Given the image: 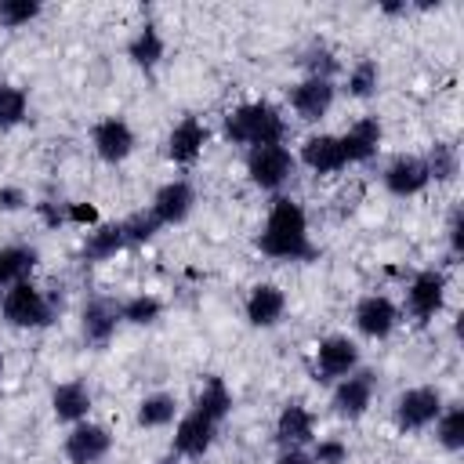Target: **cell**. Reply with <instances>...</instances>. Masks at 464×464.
<instances>
[{
	"mask_svg": "<svg viewBox=\"0 0 464 464\" xmlns=\"http://www.w3.org/2000/svg\"><path fill=\"white\" fill-rule=\"evenodd\" d=\"M257 246H261V254H268L276 261H308L315 254L308 243V218L297 199L279 196L272 203L268 221L257 236Z\"/></svg>",
	"mask_w": 464,
	"mask_h": 464,
	"instance_id": "cell-1",
	"label": "cell"
},
{
	"mask_svg": "<svg viewBox=\"0 0 464 464\" xmlns=\"http://www.w3.org/2000/svg\"><path fill=\"white\" fill-rule=\"evenodd\" d=\"M225 138L236 145H283L286 138V120L279 116L276 105L268 102H243L225 116Z\"/></svg>",
	"mask_w": 464,
	"mask_h": 464,
	"instance_id": "cell-2",
	"label": "cell"
},
{
	"mask_svg": "<svg viewBox=\"0 0 464 464\" xmlns=\"http://www.w3.org/2000/svg\"><path fill=\"white\" fill-rule=\"evenodd\" d=\"M58 297H47L40 286H33L29 279L22 283H11L0 297V315L18 326V330H40V326H51L54 315H58Z\"/></svg>",
	"mask_w": 464,
	"mask_h": 464,
	"instance_id": "cell-3",
	"label": "cell"
},
{
	"mask_svg": "<svg viewBox=\"0 0 464 464\" xmlns=\"http://www.w3.org/2000/svg\"><path fill=\"white\" fill-rule=\"evenodd\" d=\"M294 163H297V160L290 156L286 145H257V149L246 152V174H250V181H254L257 188H265V192L283 188V185L290 181V174H294Z\"/></svg>",
	"mask_w": 464,
	"mask_h": 464,
	"instance_id": "cell-4",
	"label": "cell"
},
{
	"mask_svg": "<svg viewBox=\"0 0 464 464\" xmlns=\"http://www.w3.org/2000/svg\"><path fill=\"white\" fill-rule=\"evenodd\" d=\"M442 413V395L435 388H406L395 399V428L399 431H420L428 424H435V417Z\"/></svg>",
	"mask_w": 464,
	"mask_h": 464,
	"instance_id": "cell-5",
	"label": "cell"
},
{
	"mask_svg": "<svg viewBox=\"0 0 464 464\" xmlns=\"http://www.w3.org/2000/svg\"><path fill=\"white\" fill-rule=\"evenodd\" d=\"M373 392H377V373H373V370H352V373L341 377L337 388H334V410H337L341 417L355 420V417H362V413L370 410Z\"/></svg>",
	"mask_w": 464,
	"mask_h": 464,
	"instance_id": "cell-6",
	"label": "cell"
},
{
	"mask_svg": "<svg viewBox=\"0 0 464 464\" xmlns=\"http://www.w3.org/2000/svg\"><path fill=\"white\" fill-rule=\"evenodd\" d=\"M65 460L69 464H98L109 450H112V435L109 428L102 424H91V420H80L72 424V431L65 435Z\"/></svg>",
	"mask_w": 464,
	"mask_h": 464,
	"instance_id": "cell-7",
	"label": "cell"
},
{
	"mask_svg": "<svg viewBox=\"0 0 464 464\" xmlns=\"http://www.w3.org/2000/svg\"><path fill=\"white\" fill-rule=\"evenodd\" d=\"M442 301H446V276L435 272V268L417 272L413 283H410V290H406V308H410V315H413L417 323H428L431 315H439Z\"/></svg>",
	"mask_w": 464,
	"mask_h": 464,
	"instance_id": "cell-8",
	"label": "cell"
},
{
	"mask_svg": "<svg viewBox=\"0 0 464 464\" xmlns=\"http://www.w3.org/2000/svg\"><path fill=\"white\" fill-rule=\"evenodd\" d=\"M91 145L105 163H123L134 152V130L120 116H105L91 127Z\"/></svg>",
	"mask_w": 464,
	"mask_h": 464,
	"instance_id": "cell-9",
	"label": "cell"
},
{
	"mask_svg": "<svg viewBox=\"0 0 464 464\" xmlns=\"http://www.w3.org/2000/svg\"><path fill=\"white\" fill-rule=\"evenodd\" d=\"M116 323H120V304L112 297H87L80 312V334L91 348H105L116 334Z\"/></svg>",
	"mask_w": 464,
	"mask_h": 464,
	"instance_id": "cell-10",
	"label": "cell"
},
{
	"mask_svg": "<svg viewBox=\"0 0 464 464\" xmlns=\"http://www.w3.org/2000/svg\"><path fill=\"white\" fill-rule=\"evenodd\" d=\"M355 366H359V348H355V341H348V337H341V334L319 341V348H315V373H319V381H341V377H348Z\"/></svg>",
	"mask_w": 464,
	"mask_h": 464,
	"instance_id": "cell-11",
	"label": "cell"
},
{
	"mask_svg": "<svg viewBox=\"0 0 464 464\" xmlns=\"http://www.w3.org/2000/svg\"><path fill=\"white\" fill-rule=\"evenodd\" d=\"M355 326H359V334H366V337H373V341L388 337V334L399 326V308H395V301L384 297V294H366V297H359V304H355Z\"/></svg>",
	"mask_w": 464,
	"mask_h": 464,
	"instance_id": "cell-12",
	"label": "cell"
},
{
	"mask_svg": "<svg viewBox=\"0 0 464 464\" xmlns=\"http://www.w3.org/2000/svg\"><path fill=\"white\" fill-rule=\"evenodd\" d=\"M214 435H218V424H214L210 417H203L199 410H192V413H185V417L178 420L170 453H178V457H192V460H196V457H203V453L210 450Z\"/></svg>",
	"mask_w": 464,
	"mask_h": 464,
	"instance_id": "cell-13",
	"label": "cell"
},
{
	"mask_svg": "<svg viewBox=\"0 0 464 464\" xmlns=\"http://www.w3.org/2000/svg\"><path fill=\"white\" fill-rule=\"evenodd\" d=\"M192 203H196L192 185H188L185 178H174V181H167V185L156 188L149 210L156 214L160 225H178V221H185V218L192 214Z\"/></svg>",
	"mask_w": 464,
	"mask_h": 464,
	"instance_id": "cell-14",
	"label": "cell"
},
{
	"mask_svg": "<svg viewBox=\"0 0 464 464\" xmlns=\"http://www.w3.org/2000/svg\"><path fill=\"white\" fill-rule=\"evenodd\" d=\"M334 98H337L334 80H308V76H304V80L290 91V105H294V112H297L304 123L323 120V116L330 112Z\"/></svg>",
	"mask_w": 464,
	"mask_h": 464,
	"instance_id": "cell-15",
	"label": "cell"
},
{
	"mask_svg": "<svg viewBox=\"0 0 464 464\" xmlns=\"http://www.w3.org/2000/svg\"><path fill=\"white\" fill-rule=\"evenodd\" d=\"M428 167H424V156H395L388 167H384V188L399 199L406 196H417L424 185H428Z\"/></svg>",
	"mask_w": 464,
	"mask_h": 464,
	"instance_id": "cell-16",
	"label": "cell"
},
{
	"mask_svg": "<svg viewBox=\"0 0 464 464\" xmlns=\"http://www.w3.org/2000/svg\"><path fill=\"white\" fill-rule=\"evenodd\" d=\"M377 145H381V123H377V116H362V120H355L341 134L344 163H366L370 156H377Z\"/></svg>",
	"mask_w": 464,
	"mask_h": 464,
	"instance_id": "cell-17",
	"label": "cell"
},
{
	"mask_svg": "<svg viewBox=\"0 0 464 464\" xmlns=\"http://www.w3.org/2000/svg\"><path fill=\"white\" fill-rule=\"evenodd\" d=\"M207 145V123L196 116H185L181 123H174V130L167 134V156L174 163H192Z\"/></svg>",
	"mask_w": 464,
	"mask_h": 464,
	"instance_id": "cell-18",
	"label": "cell"
},
{
	"mask_svg": "<svg viewBox=\"0 0 464 464\" xmlns=\"http://www.w3.org/2000/svg\"><path fill=\"white\" fill-rule=\"evenodd\" d=\"M246 319L254 326H276L286 312V294L276 286V283H257L250 294H246Z\"/></svg>",
	"mask_w": 464,
	"mask_h": 464,
	"instance_id": "cell-19",
	"label": "cell"
},
{
	"mask_svg": "<svg viewBox=\"0 0 464 464\" xmlns=\"http://www.w3.org/2000/svg\"><path fill=\"white\" fill-rule=\"evenodd\" d=\"M276 442L279 450H301L312 442V413L301 402H290L276 417Z\"/></svg>",
	"mask_w": 464,
	"mask_h": 464,
	"instance_id": "cell-20",
	"label": "cell"
},
{
	"mask_svg": "<svg viewBox=\"0 0 464 464\" xmlns=\"http://www.w3.org/2000/svg\"><path fill=\"white\" fill-rule=\"evenodd\" d=\"M51 410L65 424H80L91 413V388L83 381H65L51 392Z\"/></svg>",
	"mask_w": 464,
	"mask_h": 464,
	"instance_id": "cell-21",
	"label": "cell"
},
{
	"mask_svg": "<svg viewBox=\"0 0 464 464\" xmlns=\"http://www.w3.org/2000/svg\"><path fill=\"white\" fill-rule=\"evenodd\" d=\"M301 160H304V167L315 170V174H334V170H341V167H344L341 138H334V134H312V138H304Z\"/></svg>",
	"mask_w": 464,
	"mask_h": 464,
	"instance_id": "cell-22",
	"label": "cell"
},
{
	"mask_svg": "<svg viewBox=\"0 0 464 464\" xmlns=\"http://www.w3.org/2000/svg\"><path fill=\"white\" fill-rule=\"evenodd\" d=\"M163 51H167V44H163V36H160V29H156L152 22H145V25L130 36V44H127L130 62L141 65V69H156L160 58H163Z\"/></svg>",
	"mask_w": 464,
	"mask_h": 464,
	"instance_id": "cell-23",
	"label": "cell"
},
{
	"mask_svg": "<svg viewBox=\"0 0 464 464\" xmlns=\"http://www.w3.org/2000/svg\"><path fill=\"white\" fill-rule=\"evenodd\" d=\"M123 246H127V239H123L120 221H116V225H98V228L83 239L80 257H83V261H109V257H112V254H120Z\"/></svg>",
	"mask_w": 464,
	"mask_h": 464,
	"instance_id": "cell-24",
	"label": "cell"
},
{
	"mask_svg": "<svg viewBox=\"0 0 464 464\" xmlns=\"http://www.w3.org/2000/svg\"><path fill=\"white\" fill-rule=\"evenodd\" d=\"M196 410H199L203 417H210L214 424H221V420L228 417V410H232V392L225 388L221 377H207V381H203V388H199V395H196Z\"/></svg>",
	"mask_w": 464,
	"mask_h": 464,
	"instance_id": "cell-25",
	"label": "cell"
},
{
	"mask_svg": "<svg viewBox=\"0 0 464 464\" xmlns=\"http://www.w3.org/2000/svg\"><path fill=\"white\" fill-rule=\"evenodd\" d=\"M33 265H36V250L33 246H4L0 250V286L29 279Z\"/></svg>",
	"mask_w": 464,
	"mask_h": 464,
	"instance_id": "cell-26",
	"label": "cell"
},
{
	"mask_svg": "<svg viewBox=\"0 0 464 464\" xmlns=\"http://www.w3.org/2000/svg\"><path fill=\"white\" fill-rule=\"evenodd\" d=\"M178 417V399L167 395V392H156V395H145L138 402V424L141 428H163Z\"/></svg>",
	"mask_w": 464,
	"mask_h": 464,
	"instance_id": "cell-27",
	"label": "cell"
},
{
	"mask_svg": "<svg viewBox=\"0 0 464 464\" xmlns=\"http://www.w3.org/2000/svg\"><path fill=\"white\" fill-rule=\"evenodd\" d=\"M435 439L450 453L464 450V406H442V413L435 417Z\"/></svg>",
	"mask_w": 464,
	"mask_h": 464,
	"instance_id": "cell-28",
	"label": "cell"
},
{
	"mask_svg": "<svg viewBox=\"0 0 464 464\" xmlns=\"http://www.w3.org/2000/svg\"><path fill=\"white\" fill-rule=\"evenodd\" d=\"M424 167H428V178L435 181H450L457 170H460V156H457V145L450 141H435L424 156Z\"/></svg>",
	"mask_w": 464,
	"mask_h": 464,
	"instance_id": "cell-29",
	"label": "cell"
},
{
	"mask_svg": "<svg viewBox=\"0 0 464 464\" xmlns=\"http://www.w3.org/2000/svg\"><path fill=\"white\" fill-rule=\"evenodd\" d=\"M377 83H381V65L373 58H359L352 69H348V94L352 98H370L377 94Z\"/></svg>",
	"mask_w": 464,
	"mask_h": 464,
	"instance_id": "cell-30",
	"label": "cell"
},
{
	"mask_svg": "<svg viewBox=\"0 0 464 464\" xmlns=\"http://www.w3.org/2000/svg\"><path fill=\"white\" fill-rule=\"evenodd\" d=\"M25 112H29V98H25V91L14 87V83H0V130L18 127V123L25 120Z\"/></svg>",
	"mask_w": 464,
	"mask_h": 464,
	"instance_id": "cell-31",
	"label": "cell"
},
{
	"mask_svg": "<svg viewBox=\"0 0 464 464\" xmlns=\"http://www.w3.org/2000/svg\"><path fill=\"white\" fill-rule=\"evenodd\" d=\"M301 65H304L308 80H334V72H337V58L326 44H308L301 54Z\"/></svg>",
	"mask_w": 464,
	"mask_h": 464,
	"instance_id": "cell-32",
	"label": "cell"
},
{
	"mask_svg": "<svg viewBox=\"0 0 464 464\" xmlns=\"http://www.w3.org/2000/svg\"><path fill=\"white\" fill-rule=\"evenodd\" d=\"M160 312H163V304H160V297H152V294H138V297H127V301L120 304V319L138 323V326L156 323Z\"/></svg>",
	"mask_w": 464,
	"mask_h": 464,
	"instance_id": "cell-33",
	"label": "cell"
},
{
	"mask_svg": "<svg viewBox=\"0 0 464 464\" xmlns=\"http://www.w3.org/2000/svg\"><path fill=\"white\" fill-rule=\"evenodd\" d=\"M120 228H123V239H127V246H130V243H149L163 225L156 221L152 210H134L130 218L120 221Z\"/></svg>",
	"mask_w": 464,
	"mask_h": 464,
	"instance_id": "cell-34",
	"label": "cell"
},
{
	"mask_svg": "<svg viewBox=\"0 0 464 464\" xmlns=\"http://www.w3.org/2000/svg\"><path fill=\"white\" fill-rule=\"evenodd\" d=\"M40 14V0H0V25L18 29Z\"/></svg>",
	"mask_w": 464,
	"mask_h": 464,
	"instance_id": "cell-35",
	"label": "cell"
},
{
	"mask_svg": "<svg viewBox=\"0 0 464 464\" xmlns=\"http://www.w3.org/2000/svg\"><path fill=\"white\" fill-rule=\"evenodd\" d=\"M348 460V446L341 439H323L312 450V464H344Z\"/></svg>",
	"mask_w": 464,
	"mask_h": 464,
	"instance_id": "cell-36",
	"label": "cell"
},
{
	"mask_svg": "<svg viewBox=\"0 0 464 464\" xmlns=\"http://www.w3.org/2000/svg\"><path fill=\"white\" fill-rule=\"evenodd\" d=\"M446 239H450V257H460L464 254V210L460 207H453V214H450Z\"/></svg>",
	"mask_w": 464,
	"mask_h": 464,
	"instance_id": "cell-37",
	"label": "cell"
},
{
	"mask_svg": "<svg viewBox=\"0 0 464 464\" xmlns=\"http://www.w3.org/2000/svg\"><path fill=\"white\" fill-rule=\"evenodd\" d=\"M65 221L94 225V221H98V214H94V207H87V203H69V207H65Z\"/></svg>",
	"mask_w": 464,
	"mask_h": 464,
	"instance_id": "cell-38",
	"label": "cell"
},
{
	"mask_svg": "<svg viewBox=\"0 0 464 464\" xmlns=\"http://www.w3.org/2000/svg\"><path fill=\"white\" fill-rule=\"evenodd\" d=\"M18 207H25V192L14 185H4L0 188V210H18Z\"/></svg>",
	"mask_w": 464,
	"mask_h": 464,
	"instance_id": "cell-39",
	"label": "cell"
},
{
	"mask_svg": "<svg viewBox=\"0 0 464 464\" xmlns=\"http://www.w3.org/2000/svg\"><path fill=\"white\" fill-rule=\"evenodd\" d=\"M276 464H312V457H308L304 450H283Z\"/></svg>",
	"mask_w": 464,
	"mask_h": 464,
	"instance_id": "cell-40",
	"label": "cell"
},
{
	"mask_svg": "<svg viewBox=\"0 0 464 464\" xmlns=\"http://www.w3.org/2000/svg\"><path fill=\"white\" fill-rule=\"evenodd\" d=\"M178 460H181V457H178V453H167V457H163V460H160V464H178Z\"/></svg>",
	"mask_w": 464,
	"mask_h": 464,
	"instance_id": "cell-41",
	"label": "cell"
},
{
	"mask_svg": "<svg viewBox=\"0 0 464 464\" xmlns=\"http://www.w3.org/2000/svg\"><path fill=\"white\" fill-rule=\"evenodd\" d=\"M0 381H4V352H0Z\"/></svg>",
	"mask_w": 464,
	"mask_h": 464,
	"instance_id": "cell-42",
	"label": "cell"
}]
</instances>
